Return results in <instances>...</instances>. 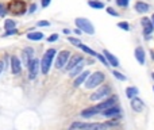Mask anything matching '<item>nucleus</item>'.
Returning a JSON list of instances; mask_svg holds the SVG:
<instances>
[{
    "mask_svg": "<svg viewBox=\"0 0 154 130\" xmlns=\"http://www.w3.org/2000/svg\"><path fill=\"white\" fill-rule=\"evenodd\" d=\"M5 14V10H4V7H3V4H0V16H3Z\"/></svg>",
    "mask_w": 154,
    "mask_h": 130,
    "instance_id": "nucleus-34",
    "label": "nucleus"
},
{
    "mask_svg": "<svg viewBox=\"0 0 154 130\" xmlns=\"http://www.w3.org/2000/svg\"><path fill=\"white\" fill-rule=\"evenodd\" d=\"M135 59L141 65L145 64V50H143V48L138 46V48L135 49Z\"/></svg>",
    "mask_w": 154,
    "mask_h": 130,
    "instance_id": "nucleus-15",
    "label": "nucleus"
},
{
    "mask_svg": "<svg viewBox=\"0 0 154 130\" xmlns=\"http://www.w3.org/2000/svg\"><path fill=\"white\" fill-rule=\"evenodd\" d=\"M23 62H24V65L26 66H29V64L32 61V56H34V49L32 48H24V50H23Z\"/></svg>",
    "mask_w": 154,
    "mask_h": 130,
    "instance_id": "nucleus-10",
    "label": "nucleus"
},
{
    "mask_svg": "<svg viewBox=\"0 0 154 130\" xmlns=\"http://www.w3.org/2000/svg\"><path fill=\"white\" fill-rule=\"evenodd\" d=\"M152 22H153V24H154V14L152 15Z\"/></svg>",
    "mask_w": 154,
    "mask_h": 130,
    "instance_id": "nucleus-39",
    "label": "nucleus"
},
{
    "mask_svg": "<svg viewBox=\"0 0 154 130\" xmlns=\"http://www.w3.org/2000/svg\"><path fill=\"white\" fill-rule=\"evenodd\" d=\"M75 33H76V34H79V35H80V34H82V31H81L80 29H76V30H75Z\"/></svg>",
    "mask_w": 154,
    "mask_h": 130,
    "instance_id": "nucleus-37",
    "label": "nucleus"
},
{
    "mask_svg": "<svg viewBox=\"0 0 154 130\" xmlns=\"http://www.w3.org/2000/svg\"><path fill=\"white\" fill-rule=\"evenodd\" d=\"M142 26H143V33H145V35H150V34L153 33L154 24H153L152 19L143 18V19H142Z\"/></svg>",
    "mask_w": 154,
    "mask_h": 130,
    "instance_id": "nucleus-9",
    "label": "nucleus"
},
{
    "mask_svg": "<svg viewBox=\"0 0 154 130\" xmlns=\"http://www.w3.org/2000/svg\"><path fill=\"white\" fill-rule=\"evenodd\" d=\"M54 56H56V49H48L46 53L43 54L42 60H41V71H42L43 75L49 73V69H50V66H51Z\"/></svg>",
    "mask_w": 154,
    "mask_h": 130,
    "instance_id": "nucleus-2",
    "label": "nucleus"
},
{
    "mask_svg": "<svg viewBox=\"0 0 154 130\" xmlns=\"http://www.w3.org/2000/svg\"><path fill=\"white\" fill-rule=\"evenodd\" d=\"M89 71H84V72H81V73L79 75V76L75 79V83H73V87H80V85L82 84L84 81H87V79L89 77Z\"/></svg>",
    "mask_w": 154,
    "mask_h": 130,
    "instance_id": "nucleus-12",
    "label": "nucleus"
},
{
    "mask_svg": "<svg viewBox=\"0 0 154 130\" xmlns=\"http://www.w3.org/2000/svg\"><path fill=\"white\" fill-rule=\"evenodd\" d=\"M81 61H84V57L80 56V54H73V56L69 59V61H68V64H66V66H65V69H66V71H72V69L75 68L77 64H80Z\"/></svg>",
    "mask_w": 154,
    "mask_h": 130,
    "instance_id": "nucleus-8",
    "label": "nucleus"
},
{
    "mask_svg": "<svg viewBox=\"0 0 154 130\" xmlns=\"http://www.w3.org/2000/svg\"><path fill=\"white\" fill-rule=\"evenodd\" d=\"M82 65H84V61H81L80 64H77V65L75 66V68L72 69V71H69V72H70V73H69V75H70V77H77V76H79V75L81 73Z\"/></svg>",
    "mask_w": 154,
    "mask_h": 130,
    "instance_id": "nucleus-19",
    "label": "nucleus"
},
{
    "mask_svg": "<svg viewBox=\"0 0 154 130\" xmlns=\"http://www.w3.org/2000/svg\"><path fill=\"white\" fill-rule=\"evenodd\" d=\"M118 26H119L120 29L126 30V31H128V30H130V26H128V23H127V22H120V23L118 24Z\"/></svg>",
    "mask_w": 154,
    "mask_h": 130,
    "instance_id": "nucleus-27",
    "label": "nucleus"
},
{
    "mask_svg": "<svg viewBox=\"0 0 154 130\" xmlns=\"http://www.w3.org/2000/svg\"><path fill=\"white\" fill-rule=\"evenodd\" d=\"M75 23H76L77 29H80L82 33H87L89 35L95 34V27H93V24L87 18H76Z\"/></svg>",
    "mask_w": 154,
    "mask_h": 130,
    "instance_id": "nucleus-4",
    "label": "nucleus"
},
{
    "mask_svg": "<svg viewBox=\"0 0 154 130\" xmlns=\"http://www.w3.org/2000/svg\"><path fill=\"white\" fill-rule=\"evenodd\" d=\"M37 24H38V26H39V27H41V26H45V27L50 26V23H49V22H48V21H41V22H38V23H37Z\"/></svg>",
    "mask_w": 154,
    "mask_h": 130,
    "instance_id": "nucleus-31",
    "label": "nucleus"
},
{
    "mask_svg": "<svg viewBox=\"0 0 154 130\" xmlns=\"http://www.w3.org/2000/svg\"><path fill=\"white\" fill-rule=\"evenodd\" d=\"M62 33H64V34H69V30H68V29H64V31H62Z\"/></svg>",
    "mask_w": 154,
    "mask_h": 130,
    "instance_id": "nucleus-38",
    "label": "nucleus"
},
{
    "mask_svg": "<svg viewBox=\"0 0 154 130\" xmlns=\"http://www.w3.org/2000/svg\"><path fill=\"white\" fill-rule=\"evenodd\" d=\"M16 29H11V30H5V34H4V37H8V35H14V34H16Z\"/></svg>",
    "mask_w": 154,
    "mask_h": 130,
    "instance_id": "nucleus-29",
    "label": "nucleus"
},
{
    "mask_svg": "<svg viewBox=\"0 0 154 130\" xmlns=\"http://www.w3.org/2000/svg\"><path fill=\"white\" fill-rule=\"evenodd\" d=\"M103 54L106 56V59L108 60L109 65H112V66H119V60H118L112 53H109L108 50H106V49H104V50H103Z\"/></svg>",
    "mask_w": 154,
    "mask_h": 130,
    "instance_id": "nucleus-14",
    "label": "nucleus"
},
{
    "mask_svg": "<svg viewBox=\"0 0 154 130\" xmlns=\"http://www.w3.org/2000/svg\"><path fill=\"white\" fill-rule=\"evenodd\" d=\"M131 107H133L134 111L141 113L142 110L145 109V103H143V102H142L139 98H137V96H135V98L131 99Z\"/></svg>",
    "mask_w": 154,
    "mask_h": 130,
    "instance_id": "nucleus-13",
    "label": "nucleus"
},
{
    "mask_svg": "<svg viewBox=\"0 0 154 130\" xmlns=\"http://www.w3.org/2000/svg\"><path fill=\"white\" fill-rule=\"evenodd\" d=\"M114 76L116 77L118 80H120V81H125V80H126V76H125V75L119 73V72H116V71H114Z\"/></svg>",
    "mask_w": 154,
    "mask_h": 130,
    "instance_id": "nucleus-26",
    "label": "nucleus"
},
{
    "mask_svg": "<svg viewBox=\"0 0 154 130\" xmlns=\"http://www.w3.org/2000/svg\"><path fill=\"white\" fill-rule=\"evenodd\" d=\"M109 92H111V88H109L108 85H103V87L97 88V90L91 95L89 99L91 100H101V99H107V96L109 95Z\"/></svg>",
    "mask_w": 154,
    "mask_h": 130,
    "instance_id": "nucleus-5",
    "label": "nucleus"
},
{
    "mask_svg": "<svg viewBox=\"0 0 154 130\" xmlns=\"http://www.w3.org/2000/svg\"><path fill=\"white\" fill-rule=\"evenodd\" d=\"M153 90H154V87H153Z\"/></svg>",
    "mask_w": 154,
    "mask_h": 130,
    "instance_id": "nucleus-41",
    "label": "nucleus"
},
{
    "mask_svg": "<svg viewBox=\"0 0 154 130\" xmlns=\"http://www.w3.org/2000/svg\"><path fill=\"white\" fill-rule=\"evenodd\" d=\"M51 0H42V7H48L49 4H50Z\"/></svg>",
    "mask_w": 154,
    "mask_h": 130,
    "instance_id": "nucleus-33",
    "label": "nucleus"
},
{
    "mask_svg": "<svg viewBox=\"0 0 154 130\" xmlns=\"http://www.w3.org/2000/svg\"><path fill=\"white\" fill-rule=\"evenodd\" d=\"M88 5L92 8H97V10H101V8H104V4L100 2H96V0H89L88 2Z\"/></svg>",
    "mask_w": 154,
    "mask_h": 130,
    "instance_id": "nucleus-21",
    "label": "nucleus"
},
{
    "mask_svg": "<svg viewBox=\"0 0 154 130\" xmlns=\"http://www.w3.org/2000/svg\"><path fill=\"white\" fill-rule=\"evenodd\" d=\"M126 95H127L128 99L135 98V96L138 95V88H135V87H127V90H126Z\"/></svg>",
    "mask_w": 154,
    "mask_h": 130,
    "instance_id": "nucleus-20",
    "label": "nucleus"
},
{
    "mask_svg": "<svg viewBox=\"0 0 154 130\" xmlns=\"http://www.w3.org/2000/svg\"><path fill=\"white\" fill-rule=\"evenodd\" d=\"M4 29L5 30H11V29H15V22L12 19H7L4 22Z\"/></svg>",
    "mask_w": 154,
    "mask_h": 130,
    "instance_id": "nucleus-23",
    "label": "nucleus"
},
{
    "mask_svg": "<svg viewBox=\"0 0 154 130\" xmlns=\"http://www.w3.org/2000/svg\"><path fill=\"white\" fill-rule=\"evenodd\" d=\"M68 41H69L72 45H75V46H79L80 48V45H81V41L79 40V38H73V37H69L68 38Z\"/></svg>",
    "mask_w": 154,
    "mask_h": 130,
    "instance_id": "nucleus-25",
    "label": "nucleus"
},
{
    "mask_svg": "<svg viewBox=\"0 0 154 130\" xmlns=\"http://www.w3.org/2000/svg\"><path fill=\"white\" fill-rule=\"evenodd\" d=\"M80 49H81V50L84 52V53L89 54V56H95V57H96V54H97L95 50H92L91 48H88V46H85V45H80Z\"/></svg>",
    "mask_w": 154,
    "mask_h": 130,
    "instance_id": "nucleus-22",
    "label": "nucleus"
},
{
    "mask_svg": "<svg viewBox=\"0 0 154 130\" xmlns=\"http://www.w3.org/2000/svg\"><path fill=\"white\" fill-rule=\"evenodd\" d=\"M106 11H107V12L109 14V15H112V16H119V14H118L116 11H115L114 8H111V7H108V8H107Z\"/></svg>",
    "mask_w": 154,
    "mask_h": 130,
    "instance_id": "nucleus-28",
    "label": "nucleus"
},
{
    "mask_svg": "<svg viewBox=\"0 0 154 130\" xmlns=\"http://www.w3.org/2000/svg\"><path fill=\"white\" fill-rule=\"evenodd\" d=\"M118 5H120V7H126V5H128V0H116Z\"/></svg>",
    "mask_w": 154,
    "mask_h": 130,
    "instance_id": "nucleus-30",
    "label": "nucleus"
},
{
    "mask_svg": "<svg viewBox=\"0 0 154 130\" xmlns=\"http://www.w3.org/2000/svg\"><path fill=\"white\" fill-rule=\"evenodd\" d=\"M120 113V109L118 106H112V107H109L108 110H106V111L103 113V115L104 117H114V115H118Z\"/></svg>",
    "mask_w": 154,
    "mask_h": 130,
    "instance_id": "nucleus-17",
    "label": "nucleus"
},
{
    "mask_svg": "<svg viewBox=\"0 0 154 130\" xmlns=\"http://www.w3.org/2000/svg\"><path fill=\"white\" fill-rule=\"evenodd\" d=\"M57 40H58V35L57 34H53V35H50V37L48 38L49 42H54V41H57Z\"/></svg>",
    "mask_w": 154,
    "mask_h": 130,
    "instance_id": "nucleus-32",
    "label": "nucleus"
},
{
    "mask_svg": "<svg viewBox=\"0 0 154 130\" xmlns=\"http://www.w3.org/2000/svg\"><path fill=\"white\" fill-rule=\"evenodd\" d=\"M107 129V125L104 123H99V122H95V123H88V122H75L70 125L69 130H106Z\"/></svg>",
    "mask_w": 154,
    "mask_h": 130,
    "instance_id": "nucleus-1",
    "label": "nucleus"
},
{
    "mask_svg": "<svg viewBox=\"0 0 154 130\" xmlns=\"http://www.w3.org/2000/svg\"><path fill=\"white\" fill-rule=\"evenodd\" d=\"M27 38H29V40H31V41H41L43 38V33H41V31H31V33H29V34H27Z\"/></svg>",
    "mask_w": 154,
    "mask_h": 130,
    "instance_id": "nucleus-18",
    "label": "nucleus"
},
{
    "mask_svg": "<svg viewBox=\"0 0 154 130\" xmlns=\"http://www.w3.org/2000/svg\"><path fill=\"white\" fill-rule=\"evenodd\" d=\"M70 59V53L68 50H62L60 52L58 57H57V61H56V68L57 69H61L62 66H66L68 61Z\"/></svg>",
    "mask_w": 154,
    "mask_h": 130,
    "instance_id": "nucleus-7",
    "label": "nucleus"
},
{
    "mask_svg": "<svg viewBox=\"0 0 154 130\" xmlns=\"http://www.w3.org/2000/svg\"><path fill=\"white\" fill-rule=\"evenodd\" d=\"M11 71H12L14 75L20 73V71H22V64H20V61H19V59L16 56L11 57Z\"/></svg>",
    "mask_w": 154,
    "mask_h": 130,
    "instance_id": "nucleus-11",
    "label": "nucleus"
},
{
    "mask_svg": "<svg viewBox=\"0 0 154 130\" xmlns=\"http://www.w3.org/2000/svg\"><path fill=\"white\" fill-rule=\"evenodd\" d=\"M35 8H37V5H35V4H32V5H31V8H30V12H34V11H35Z\"/></svg>",
    "mask_w": 154,
    "mask_h": 130,
    "instance_id": "nucleus-36",
    "label": "nucleus"
},
{
    "mask_svg": "<svg viewBox=\"0 0 154 130\" xmlns=\"http://www.w3.org/2000/svg\"><path fill=\"white\" fill-rule=\"evenodd\" d=\"M27 69H29V79L30 80H34L35 77L38 76V72H39V69H41V61L38 59H34L29 64Z\"/></svg>",
    "mask_w": 154,
    "mask_h": 130,
    "instance_id": "nucleus-6",
    "label": "nucleus"
},
{
    "mask_svg": "<svg viewBox=\"0 0 154 130\" xmlns=\"http://www.w3.org/2000/svg\"><path fill=\"white\" fill-rule=\"evenodd\" d=\"M3 69H4V62L0 60V75H2V72H3Z\"/></svg>",
    "mask_w": 154,
    "mask_h": 130,
    "instance_id": "nucleus-35",
    "label": "nucleus"
},
{
    "mask_svg": "<svg viewBox=\"0 0 154 130\" xmlns=\"http://www.w3.org/2000/svg\"><path fill=\"white\" fill-rule=\"evenodd\" d=\"M149 10H150V7H149V4H146V3H143V2H137L135 3V11L137 12L145 14V12H147Z\"/></svg>",
    "mask_w": 154,
    "mask_h": 130,
    "instance_id": "nucleus-16",
    "label": "nucleus"
},
{
    "mask_svg": "<svg viewBox=\"0 0 154 130\" xmlns=\"http://www.w3.org/2000/svg\"><path fill=\"white\" fill-rule=\"evenodd\" d=\"M103 81H104V73L103 72H95V73L89 75V77L87 79V81H85V88L92 90V88L100 85Z\"/></svg>",
    "mask_w": 154,
    "mask_h": 130,
    "instance_id": "nucleus-3",
    "label": "nucleus"
},
{
    "mask_svg": "<svg viewBox=\"0 0 154 130\" xmlns=\"http://www.w3.org/2000/svg\"><path fill=\"white\" fill-rule=\"evenodd\" d=\"M96 57H97V59L100 60V61L103 62V64L106 65V66H109V62H108V60L106 59V56H104V54H99V53H97V54H96Z\"/></svg>",
    "mask_w": 154,
    "mask_h": 130,
    "instance_id": "nucleus-24",
    "label": "nucleus"
},
{
    "mask_svg": "<svg viewBox=\"0 0 154 130\" xmlns=\"http://www.w3.org/2000/svg\"><path fill=\"white\" fill-rule=\"evenodd\" d=\"M153 79H154V73H153Z\"/></svg>",
    "mask_w": 154,
    "mask_h": 130,
    "instance_id": "nucleus-40",
    "label": "nucleus"
}]
</instances>
